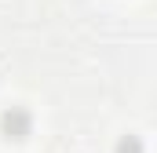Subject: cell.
Returning <instances> with one entry per match:
<instances>
[{"label":"cell","instance_id":"obj_1","mask_svg":"<svg viewBox=\"0 0 157 153\" xmlns=\"http://www.w3.org/2000/svg\"><path fill=\"white\" fill-rule=\"evenodd\" d=\"M0 124H4V135H11V139H26L29 135V113L22 106H11L0 117Z\"/></svg>","mask_w":157,"mask_h":153},{"label":"cell","instance_id":"obj_2","mask_svg":"<svg viewBox=\"0 0 157 153\" xmlns=\"http://www.w3.org/2000/svg\"><path fill=\"white\" fill-rule=\"evenodd\" d=\"M117 153H143V142H139L135 135H124L117 142Z\"/></svg>","mask_w":157,"mask_h":153}]
</instances>
